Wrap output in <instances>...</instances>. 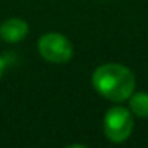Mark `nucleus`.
Masks as SVG:
<instances>
[{
  "mask_svg": "<svg viewBox=\"0 0 148 148\" xmlns=\"http://www.w3.org/2000/svg\"><path fill=\"white\" fill-rule=\"evenodd\" d=\"M92 88L112 102H124L135 89V77L123 64H102L92 72Z\"/></svg>",
  "mask_w": 148,
  "mask_h": 148,
  "instance_id": "f257e3e1",
  "label": "nucleus"
},
{
  "mask_svg": "<svg viewBox=\"0 0 148 148\" xmlns=\"http://www.w3.org/2000/svg\"><path fill=\"white\" fill-rule=\"evenodd\" d=\"M134 129V118L126 107H112L103 116V134L113 143H123L127 140Z\"/></svg>",
  "mask_w": 148,
  "mask_h": 148,
  "instance_id": "f03ea898",
  "label": "nucleus"
},
{
  "mask_svg": "<svg viewBox=\"0 0 148 148\" xmlns=\"http://www.w3.org/2000/svg\"><path fill=\"white\" fill-rule=\"evenodd\" d=\"M37 49L45 61L53 64H65L73 56V45L65 35L58 32L45 34L37 42Z\"/></svg>",
  "mask_w": 148,
  "mask_h": 148,
  "instance_id": "7ed1b4c3",
  "label": "nucleus"
},
{
  "mask_svg": "<svg viewBox=\"0 0 148 148\" xmlns=\"http://www.w3.org/2000/svg\"><path fill=\"white\" fill-rule=\"evenodd\" d=\"M29 34V24L21 18H10L0 26V37L8 43L23 42Z\"/></svg>",
  "mask_w": 148,
  "mask_h": 148,
  "instance_id": "20e7f679",
  "label": "nucleus"
},
{
  "mask_svg": "<svg viewBox=\"0 0 148 148\" xmlns=\"http://www.w3.org/2000/svg\"><path fill=\"white\" fill-rule=\"evenodd\" d=\"M129 110L137 118L148 119V94L132 92V96L129 97Z\"/></svg>",
  "mask_w": 148,
  "mask_h": 148,
  "instance_id": "39448f33",
  "label": "nucleus"
},
{
  "mask_svg": "<svg viewBox=\"0 0 148 148\" xmlns=\"http://www.w3.org/2000/svg\"><path fill=\"white\" fill-rule=\"evenodd\" d=\"M5 67H7V62H5L3 58H0V78L3 77V73H5Z\"/></svg>",
  "mask_w": 148,
  "mask_h": 148,
  "instance_id": "423d86ee",
  "label": "nucleus"
},
{
  "mask_svg": "<svg viewBox=\"0 0 148 148\" xmlns=\"http://www.w3.org/2000/svg\"><path fill=\"white\" fill-rule=\"evenodd\" d=\"M64 148H88V147L80 145V143H72V145H67V147H64Z\"/></svg>",
  "mask_w": 148,
  "mask_h": 148,
  "instance_id": "0eeeda50",
  "label": "nucleus"
}]
</instances>
